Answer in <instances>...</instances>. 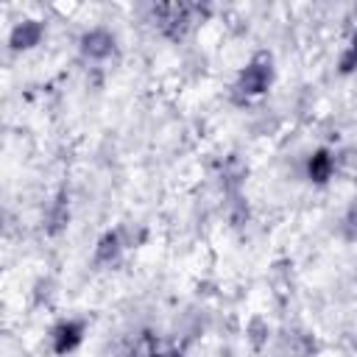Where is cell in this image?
Here are the masks:
<instances>
[{
	"label": "cell",
	"instance_id": "1",
	"mask_svg": "<svg viewBox=\"0 0 357 357\" xmlns=\"http://www.w3.org/2000/svg\"><path fill=\"white\" fill-rule=\"evenodd\" d=\"M268 84H271V56H257L245 70H243V75H240V89L245 92V95H257V92H262V89H268Z\"/></svg>",
	"mask_w": 357,
	"mask_h": 357
},
{
	"label": "cell",
	"instance_id": "2",
	"mask_svg": "<svg viewBox=\"0 0 357 357\" xmlns=\"http://www.w3.org/2000/svg\"><path fill=\"white\" fill-rule=\"evenodd\" d=\"M112 45H114V39H112V33H106V31H89L84 39H81V50H84V56H89V59H103V56H109V50H112Z\"/></svg>",
	"mask_w": 357,
	"mask_h": 357
},
{
	"label": "cell",
	"instance_id": "3",
	"mask_svg": "<svg viewBox=\"0 0 357 357\" xmlns=\"http://www.w3.org/2000/svg\"><path fill=\"white\" fill-rule=\"evenodd\" d=\"M53 337H56V351L64 354V351H70V349L81 340V324L67 321V324H61V326L53 332Z\"/></svg>",
	"mask_w": 357,
	"mask_h": 357
},
{
	"label": "cell",
	"instance_id": "4",
	"mask_svg": "<svg viewBox=\"0 0 357 357\" xmlns=\"http://www.w3.org/2000/svg\"><path fill=\"white\" fill-rule=\"evenodd\" d=\"M36 39H39V25H33V22H22V25L14 31L11 45H14V47H31V45H36Z\"/></svg>",
	"mask_w": 357,
	"mask_h": 357
},
{
	"label": "cell",
	"instance_id": "5",
	"mask_svg": "<svg viewBox=\"0 0 357 357\" xmlns=\"http://www.w3.org/2000/svg\"><path fill=\"white\" fill-rule=\"evenodd\" d=\"M120 254V240L117 234H106L100 240V248H98V259H114Z\"/></svg>",
	"mask_w": 357,
	"mask_h": 357
},
{
	"label": "cell",
	"instance_id": "6",
	"mask_svg": "<svg viewBox=\"0 0 357 357\" xmlns=\"http://www.w3.org/2000/svg\"><path fill=\"white\" fill-rule=\"evenodd\" d=\"M310 176L318 178V181H324V178L329 176V156H326V153L312 156V162H310Z\"/></svg>",
	"mask_w": 357,
	"mask_h": 357
},
{
	"label": "cell",
	"instance_id": "7",
	"mask_svg": "<svg viewBox=\"0 0 357 357\" xmlns=\"http://www.w3.org/2000/svg\"><path fill=\"white\" fill-rule=\"evenodd\" d=\"M343 226H346V237L354 240V237H357V209L349 212V218L343 220Z\"/></svg>",
	"mask_w": 357,
	"mask_h": 357
}]
</instances>
